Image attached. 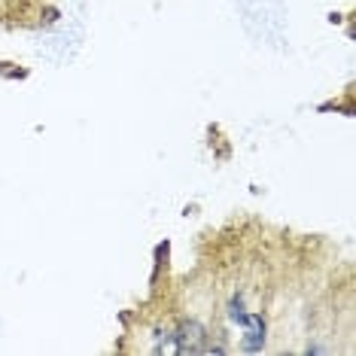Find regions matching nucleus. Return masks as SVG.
Returning <instances> with one entry per match:
<instances>
[{
    "label": "nucleus",
    "instance_id": "nucleus-1",
    "mask_svg": "<svg viewBox=\"0 0 356 356\" xmlns=\"http://www.w3.org/2000/svg\"><path fill=\"white\" fill-rule=\"evenodd\" d=\"M174 335H177V353H180V356L201 353L204 341H208V332H204V326L198 323V320H186V323H183Z\"/></svg>",
    "mask_w": 356,
    "mask_h": 356
},
{
    "label": "nucleus",
    "instance_id": "nucleus-2",
    "mask_svg": "<svg viewBox=\"0 0 356 356\" xmlns=\"http://www.w3.org/2000/svg\"><path fill=\"white\" fill-rule=\"evenodd\" d=\"M247 335H244V351L247 353H259L265 347V317L262 314H250L247 320Z\"/></svg>",
    "mask_w": 356,
    "mask_h": 356
},
{
    "label": "nucleus",
    "instance_id": "nucleus-3",
    "mask_svg": "<svg viewBox=\"0 0 356 356\" xmlns=\"http://www.w3.org/2000/svg\"><path fill=\"white\" fill-rule=\"evenodd\" d=\"M155 353H177V335L170 329L155 332Z\"/></svg>",
    "mask_w": 356,
    "mask_h": 356
},
{
    "label": "nucleus",
    "instance_id": "nucleus-4",
    "mask_svg": "<svg viewBox=\"0 0 356 356\" xmlns=\"http://www.w3.org/2000/svg\"><path fill=\"white\" fill-rule=\"evenodd\" d=\"M229 317H232V323H238V326H241V329H244L247 320H250V314L244 311V298H241V296H234V298H232V304H229Z\"/></svg>",
    "mask_w": 356,
    "mask_h": 356
},
{
    "label": "nucleus",
    "instance_id": "nucleus-5",
    "mask_svg": "<svg viewBox=\"0 0 356 356\" xmlns=\"http://www.w3.org/2000/svg\"><path fill=\"white\" fill-rule=\"evenodd\" d=\"M225 351H229V347H225L223 341H210V344L201 347V353H208V356H223Z\"/></svg>",
    "mask_w": 356,
    "mask_h": 356
}]
</instances>
